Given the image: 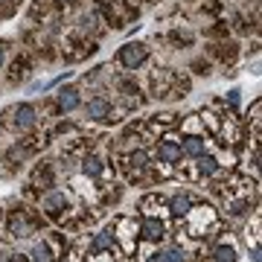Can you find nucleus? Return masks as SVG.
I'll list each match as a JSON object with an SVG mask.
<instances>
[{
  "mask_svg": "<svg viewBox=\"0 0 262 262\" xmlns=\"http://www.w3.org/2000/svg\"><path fill=\"white\" fill-rule=\"evenodd\" d=\"M184 219H187V233L189 236H207V230L215 227V222H219V215H215V210L210 204L189 207L187 213H184Z\"/></svg>",
  "mask_w": 262,
  "mask_h": 262,
  "instance_id": "obj_1",
  "label": "nucleus"
},
{
  "mask_svg": "<svg viewBox=\"0 0 262 262\" xmlns=\"http://www.w3.org/2000/svg\"><path fill=\"white\" fill-rule=\"evenodd\" d=\"M114 227H117V233H111V236L120 242L122 253H125V256H131V253L137 251V239H140V222H134V219H128V215H120V219L114 222Z\"/></svg>",
  "mask_w": 262,
  "mask_h": 262,
  "instance_id": "obj_2",
  "label": "nucleus"
},
{
  "mask_svg": "<svg viewBox=\"0 0 262 262\" xmlns=\"http://www.w3.org/2000/svg\"><path fill=\"white\" fill-rule=\"evenodd\" d=\"M9 117H12L9 125H12L15 131H29V128H32V125L38 122V114H35V108H32L29 102L15 105V108L9 111Z\"/></svg>",
  "mask_w": 262,
  "mask_h": 262,
  "instance_id": "obj_3",
  "label": "nucleus"
},
{
  "mask_svg": "<svg viewBox=\"0 0 262 262\" xmlns=\"http://www.w3.org/2000/svg\"><path fill=\"white\" fill-rule=\"evenodd\" d=\"M117 58H120V64L125 67V70H137V67L149 58V50H146V44H125Z\"/></svg>",
  "mask_w": 262,
  "mask_h": 262,
  "instance_id": "obj_4",
  "label": "nucleus"
},
{
  "mask_svg": "<svg viewBox=\"0 0 262 262\" xmlns=\"http://www.w3.org/2000/svg\"><path fill=\"white\" fill-rule=\"evenodd\" d=\"M41 207H44V213H47V215L58 219V215H64L67 210H70V198H67L61 189H53V192H47V195H44Z\"/></svg>",
  "mask_w": 262,
  "mask_h": 262,
  "instance_id": "obj_5",
  "label": "nucleus"
},
{
  "mask_svg": "<svg viewBox=\"0 0 262 262\" xmlns=\"http://www.w3.org/2000/svg\"><path fill=\"white\" fill-rule=\"evenodd\" d=\"M38 227H35V222L29 219L24 210H18V213H12V219H9V233L15 236V239H27V236H32Z\"/></svg>",
  "mask_w": 262,
  "mask_h": 262,
  "instance_id": "obj_6",
  "label": "nucleus"
},
{
  "mask_svg": "<svg viewBox=\"0 0 262 262\" xmlns=\"http://www.w3.org/2000/svg\"><path fill=\"white\" fill-rule=\"evenodd\" d=\"M140 236H146L149 242H160V239L166 236V227H163V222H158V219L151 215V219L140 222Z\"/></svg>",
  "mask_w": 262,
  "mask_h": 262,
  "instance_id": "obj_7",
  "label": "nucleus"
},
{
  "mask_svg": "<svg viewBox=\"0 0 262 262\" xmlns=\"http://www.w3.org/2000/svg\"><path fill=\"white\" fill-rule=\"evenodd\" d=\"M84 114H88V120H105L111 114V102L108 99H91L84 105Z\"/></svg>",
  "mask_w": 262,
  "mask_h": 262,
  "instance_id": "obj_8",
  "label": "nucleus"
},
{
  "mask_svg": "<svg viewBox=\"0 0 262 262\" xmlns=\"http://www.w3.org/2000/svg\"><path fill=\"white\" fill-rule=\"evenodd\" d=\"M79 102H82V99H79V91H76V88H64V91L58 94V108H61L64 114L67 111H76Z\"/></svg>",
  "mask_w": 262,
  "mask_h": 262,
  "instance_id": "obj_9",
  "label": "nucleus"
},
{
  "mask_svg": "<svg viewBox=\"0 0 262 262\" xmlns=\"http://www.w3.org/2000/svg\"><path fill=\"white\" fill-rule=\"evenodd\" d=\"M181 151H187V155H192V158H201V155L207 151L204 137H198V134H189V137H184V146H181Z\"/></svg>",
  "mask_w": 262,
  "mask_h": 262,
  "instance_id": "obj_10",
  "label": "nucleus"
},
{
  "mask_svg": "<svg viewBox=\"0 0 262 262\" xmlns=\"http://www.w3.org/2000/svg\"><path fill=\"white\" fill-rule=\"evenodd\" d=\"M158 158L163 160V163H175V160H181V146H178V143H172V140L160 143Z\"/></svg>",
  "mask_w": 262,
  "mask_h": 262,
  "instance_id": "obj_11",
  "label": "nucleus"
},
{
  "mask_svg": "<svg viewBox=\"0 0 262 262\" xmlns=\"http://www.w3.org/2000/svg\"><path fill=\"white\" fill-rule=\"evenodd\" d=\"M189 207H192V198H189L187 192H181V195H175L172 201H169V213L178 215V219H184V213H187Z\"/></svg>",
  "mask_w": 262,
  "mask_h": 262,
  "instance_id": "obj_12",
  "label": "nucleus"
},
{
  "mask_svg": "<svg viewBox=\"0 0 262 262\" xmlns=\"http://www.w3.org/2000/svg\"><path fill=\"white\" fill-rule=\"evenodd\" d=\"M213 259H215V262H236V248H233L230 242H222V245L213 251Z\"/></svg>",
  "mask_w": 262,
  "mask_h": 262,
  "instance_id": "obj_13",
  "label": "nucleus"
},
{
  "mask_svg": "<svg viewBox=\"0 0 262 262\" xmlns=\"http://www.w3.org/2000/svg\"><path fill=\"white\" fill-rule=\"evenodd\" d=\"M32 259H35V262H53L56 256H53V251H50V245L41 239V242L32 245Z\"/></svg>",
  "mask_w": 262,
  "mask_h": 262,
  "instance_id": "obj_14",
  "label": "nucleus"
},
{
  "mask_svg": "<svg viewBox=\"0 0 262 262\" xmlns=\"http://www.w3.org/2000/svg\"><path fill=\"white\" fill-rule=\"evenodd\" d=\"M73 187H76V192H79V195H84V198H94V195H96V189H94V184L88 181V175H82V178H73Z\"/></svg>",
  "mask_w": 262,
  "mask_h": 262,
  "instance_id": "obj_15",
  "label": "nucleus"
},
{
  "mask_svg": "<svg viewBox=\"0 0 262 262\" xmlns=\"http://www.w3.org/2000/svg\"><path fill=\"white\" fill-rule=\"evenodd\" d=\"M198 169H201V175H215L219 172V160L210 158V155H201L198 158Z\"/></svg>",
  "mask_w": 262,
  "mask_h": 262,
  "instance_id": "obj_16",
  "label": "nucleus"
},
{
  "mask_svg": "<svg viewBox=\"0 0 262 262\" xmlns=\"http://www.w3.org/2000/svg\"><path fill=\"white\" fill-rule=\"evenodd\" d=\"M111 242H114L111 230H102V233H96V239H94V248H96V251H111Z\"/></svg>",
  "mask_w": 262,
  "mask_h": 262,
  "instance_id": "obj_17",
  "label": "nucleus"
},
{
  "mask_svg": "<svg viewBox=\"0 0 262 262\" xmlns=\"http://www.w3.org/2000/svg\"><path fill=\"white\" fill-rule=\"evenodd\" d=\"M82 172H84V175H91V178H94V175H99V172H102V163H99V158H84Z\"/></svg>",
  "mask_w": 262,
  "mask_h": 262,
  "instance_id": "obj_18",
  "label": "nucleus"
},
{
  "mask_svg": "<svg viewBox=\"0 0 262 262\" xmlns=\"http://www.w3.org/2000/svg\"><path fill=\"white\" fill-rule=\"evenodd\" d=\"M163 262H187V253L181 251V248H169L163 253Z\"/></svg>",
  "mask_w": 262,
  "mask_h": 262,
  "instance_id": "obj_19",
  "label": "nucleus"
},
{
  "mask_svg": "<svg viewBox=\"0 0 262 262\" xmlns=\"http://www.w3.org/2000/svg\"><path fill=\"white\" fill-rule=\"evenodd\" d=\"M128 163H131V169H143L146 163H149V158H146V151H134L128 158Z\"/></svg>",
  "mask_w": 262,
  "mask_h": 262,
  "instance_id": "obj_20",
  "label": "nucleus"
},
{
  "mask_svg": "<svg viewBox=\"0 0 262 262\" xmlns=\"http://www.w3.org/2000/svg\"><path fill=\"white\" fill-rule=\"evenodd\" d=\"M88 262H114V256H111V251H94L88 256Z\"/></svg>",
  "mask_w": 262,
  "mask_h": 262,
  "instance_id": "obj_21",
  "label": "nucleus"
},
{
  "mask_svg": "<svg viewBox=\"0 0 262 262\" xmlns=\"http://www.w3.org/2000/svg\"><path fill=\"white\" fill-rule=\"evenodd\" d=\"M0 262H12V251L6 245H0Z\"/></svg>",
  "mask_w": 262,
  "mask_h": 262,
  "instance_id": "obj_22",
  "label": "nucleus"
},
{
  "mask_svg": "<svg viewBox=\"0 0 262 262\" xmlns=\"http://www.w3.org/2000/svg\"><path fill=\"white\" fill-rule=\"evenodd\" d=\"M146 262H163V253H149V256H146Z\"/></svg>",
  "mask_w": 262,
  "mask_h": 262,
  "instance_id": "obj_23",
  "label": "nucleus"
},
{
  "mask_svg": "<svg viewBox=\"0 0 262 262\" xmlns=\"http://www.w3.org/2000/svg\"><path fill=\"white\" fill-rule=\"evenodd\" d=\"M227 99H230V105H239V91H236V88H233V91H230V96H227Z\"/></svg>",
  "mask_w": 262,
  "mask_h": 262,
  "instance_id": "obj_24",
  "label": "nucleus"
},
{
  "mask_svg": "<svg viewBox=\"0 0 262 262\" xmlns=\"http://www.w3.org/2000/svg\"><path fill=\"white\" fill-rule=\"evenodd\" d=\"M79 256H82V253H79V251H70V259H67V262H82V259H79Z\"/></svg>",
  "mask_w": 262,
  "mask_h": 262,
  "instance_id": "obj_25",
  "label": "nucleus"
},
{
  "mask_svg": "<svg viewBox=\"0 0 262 262\" xmlns=\"http://www.w3.org/2000/svg\"><path fill=\"white\" fill-rule=\"evenodd\" d=\"M0 64H3V47H0Z\"/></svg>",
  "mask_w": 262,
  "mask_h": 262,
  "instance_id": "obj_26",
  "label": "nucleus"
},
{
  "mask_svg": "<svg viewBox=\"0 0 262 262\" xmlns=\"http://www.w3.org/2000/svg\"><path fill=\"white\" fill-rule=\"evenodd\" d=\"M58 3H73V0H58Z\"/></svg>",
  "mask_w": 262,
  "mask_h": 262,
  "instance_id": "obj_27",
  "label": "nucleus"
}]
</instances>
